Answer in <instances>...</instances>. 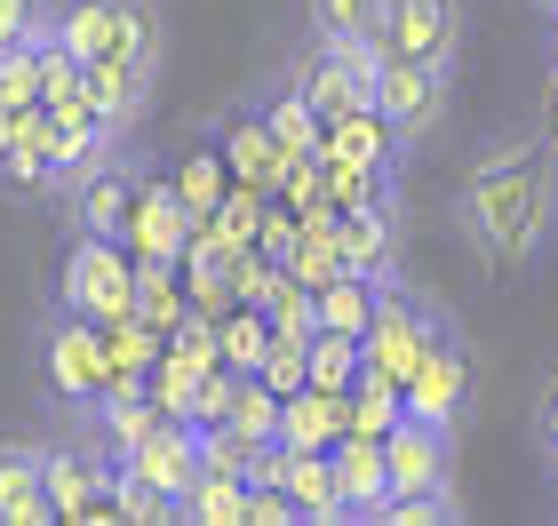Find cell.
<instances>
[{
  "label": "cell",
  "mask_w": 558,
  "mask_h": 526,
  "mask_svg": "<svg viewBox=\"0 0 558 526\" xmlns=\"http://www.w3.org/2000/svg\"><path fill=\"white\" fill-rule=\"evenodd\" d=\"M454 240L487 271H535L558 240V152L535 129H502L454 175Z\"/></svg>",
  "instance_id": "1"
},
{
  "label": "cell",
  "mask_w": 558,
  "mask_h": 526,
  "mask_svg": "<svg viewBox=\"0 0 558 526\" xmlns=\"http://www.w3.org/2000/svg\"><path fill=\"white\" fill-rule=\"evenodd\" d=\"M471 399H478L471 343H463V328H454V311H447V304H430V335H423V351H415L408 383H399V407L423 415V423H447V431H463Z\"/></svg>",
  "instance_id": "2"
},
{
  "label": "cell",
  "mask_w": 558,
  "mask_h": 526,
  "mask_svg": "<svg viewBox=\"0 0 558 526\" xmlns=\"http://www.w3.org/2000/svg\"><path fill=\"white\" fill-rule=\"evenodd\" d=\"M57 304L81 311V319H96V328H120V319H136V271H129V256H120V240H105V232H72Z\"/></svg>",
  "instance_id": "3"
},
{
  "label": "cell",
  "mask_w": 558,
  "mask_h": 526,
  "mask_svg": "<svg viewBox=\"0 0 558 526\" xmlns=\"http://www.w3.org/2000/svg\"><path fill=\"white\" fill-rule=\"evenodd\" d=\"M447 88H454V72H430L415 57H391L384 48V64H375V120L391 129L399 152H415V144L439 136V120H447Z\"/></svg>",
  "instance_id": "4"
},
{
  "label": "cell",
  "mask_w": 558,
  "mask_h": 526,
  "mask_svg": "<svg viewBox=\"0 0 558 526\" xmlns=\"http://www.w3.org/2000/svg\"><path fill=\"white\" fill-rule=\"evenodd\" d=\"M375 40H384L391 57H415L430 72H454V64H463V0H384Z\"/></svg>",
  "instance_id": "5"
},
{
  "label": "cell",
  "mask_w": 558,
  "mask_h": 526,
  "mask_svg": "<svg viewBox=\"0 0 558 526\" xmlns=\"http://www.w3.org/2000/svg\"><path fill=\"white\" fill-rule=\"evenodd\" d=\"M423 335H430V295L399 288V271H391V280H375V311H367L360 359H367V367H384L391 383H408V367H415Z\"/></svg>",
  "instance_id": "6"
},
{
  "label": "cell",
  "mask_w": 558,
  "mask_h": 526,
  "mask_svg": "<svg viewBox=\"0 0 558 526\" xmlns=\"http://www.w3.org/2000/svg\"><path fill=\"white\" fill-rule=\"evenodd\" d=\"M129 199H136V160H120V152H105L96 168H81V175L57 184L64 223L72 232H105V240L129 232Z\"/></svg>",
  "instance_id": "7"
},
{
  "label": "cell",
  "mask_w": 558,
  "mask_h": 526,
  "mask_svg": "<svg viewBox=\"0 0 558 526\" xmlns=\"http://www.w3.org/2000/svg\"><path fill=\"white\" fill-rule=\"evenodd\" d=\"M192 470H199V423H184V415H160L129 455H120V479L144 487V494H168V503H184Z\"/></svg>",
  "instance_id": "8"
},
{
  "label": "cell",
  "mask_w": 558,
  "mask_h": 526,
  "mask_svg": "<svg viewBox=\"0 0 558 526\" xmlns=\"http://www.w3.org/2000/svg\"><path fill=\"white\" fill-rule=\"evenodd\" d=\"M48 375H57V399L64 407H96L112 391V351H105V328L81 311H64L48 328Z\"/></svg>",
  "instance_id": "9"
},
{
  "label": "cell",
  "mask_w": 558,
  "mask_h": 526,
  "mask_svg": "<svg viewBox=\"0 0 558 526\" xmlns=\"http://www.w3.org/2000/svg\"><path fill=\"white\" fill-rule=\"evenodd\" d=\"M384 463H391V494H408V487H447V479H454V431L399 407V423L384 431Z\"/></svg>",
  "instance_id": "10"
},
{
  "label": "cell",
  "mask_w": 558,
  "mask_h": 526,
  "mask_svg": "<svg viewBox=\"0 0 558 526\" xmlns=\"http://www.w3.org/2000/svg\"><path fill=\"white\" fill-rule=\"evenodd\" d=\"M0 526H57L40 439H0Z\"/></svg>",
  "instance_id": "11"
},
{
  "label": "cell",
  "mask_w": 558,
  "mask_h": 526,
  "mask_svg": "<svg viewBox=\"0 0 558 526\" xmlns=\"http://www.w3.org/2000/svg\"><path fill=\"white\" fill-rule=\"evenodd\" d=\"M327 463H336V494H343V518H375L391 503V463H384V439H360L343 431L327 447Z\"/></svg>",
  "instance_id": "12"
},
{
  "label": "cell",
  "mask_w": 558,
  "mask_h": 526,
  "mask_svg": "<svg viewBox=\"0 0 558 526\" xmlns=\"http://www.w3.org/2000/svg\"><path fill=\"white\" fill-rule=\"evenodd\" d=\"M343 439V391L303 383L279 399V447H336Z\"/></svg>",
  "instance_id": "13"
},
{
  "label": "cell",
  "mask_w": 558,
  "mask_h": 526,
  "mask_svg": "<svg viewBox=\"0 0 558 526\" xmlns=\"http://www.w3.org/2000/svg\"><path fill=\"white\" fill-rule=\"evenodd\" d=\"M175 518H192V526H247V479H240V470L199 463L192 487H184V503H175Z\"/></svg>",
  "instance_id": "14"
},
{
  "label": "cell",
  "mask_w": 558,
  "mask_h": 526,
  "mask_svg": "<svg viewBox=\"0 0 558 526\" xmlns=\"http://www.w3.org/2000/svg\"><path fill=\"white\" fill-rule=\"evenodd\" d=\"M367 311H375L367 271H336L327 288H312V328H327V335H367Z\"/></svg>",
  "instance_id": "15"
},
{
  "label": "cell",
  "mask_w": 558,
  "mask_h": 526,
  "mask_svg": "<svg viewBox=\"0 0 558 526\" xmlns=\"http://www.w3.org/2000/svg\"><path fill=\"white\" fill-rule=\"evenodd\" d=\"M184 199H175V192H144V208H136V199H129V232L144 240V256L151 264H168L175 256V247H184Z\"/></svg>",
  "instance_id": "16"
},
{
  "label": "cell",
  "mask_w": 558,
  "mask_h": 526,
  "mask_svg": "<svg viewBox=\"0 0 558 526\" xmlns=\"http://www.w3.org/2000/svg\"><path fill=\"white\" fill-rule=\"evenodd\" d=\"M223 160H232V168L247 175V184H279V175H288V152L271 144V129H264L256 112L232 120V136H223Z\"/></svg>",
  "instance_id": "17"
},
{
  "label": "cell",
  "mask_w": 558,
  "mask_h": 526,
  "mask_svg": "<svg viewBox=\"0 0 558 526\" xmlns=\"http://www.w3.org/2000/svg\"><path fill=\"white\" fill-rule=\"evenodd\" d=\"M375 518L384 526H454L463 518V494H454V479L447 487H408V494H391Z\"/></svg>",
  "instance_id": "18"
},
{
  "label": "cell",
  "mask_w": 558,
  "mask_h": 526,
  "mask_svg": "<svg viewBox=\"0 0 558 526\" xmlns=\"http://www.w3.org/2000/svg\"><path fill=\"white\" fill-rule=\"evenodd\" d=\"M303 16H312V40H375L384 0H303Z\"/></svg>",
  "instance_id": "19"
},
{
  "label": "cell",
  "mask_w": 558,
  "mask_h": 526,
  "mask_svg": "<svg viewBox=\"0 0 558 526\" xmlns=\"http://www.w3.org/2000/svg\"><path fill=\"white\" fill-rule=\"evenodd\" d=\"M303 367H312L319 391H351V375H360V335H327V328H312V343H303Z\"/></svg>",
  "instance_id": "20"
},
{
  "label": "cell",
  "mask_w": 558,
  "mask_h": 526,
  "mask_svg": "<svg viewBox=\"0 0 558 526\" xmlns=\"http://www.w3.org/2000/svg\"><path fill=\"white\" fill-rule=\"evenodd\" d=\"M264 343H271V319H264V304H247L240 319H223V328H216V359H223V367H240V375H256Z\"/></svg>",
  "instance_id": "21"
},
{
  "label": "cell",
  "mask_w": 558,
  "mask_h": 526,
  "mask_svg": "<svg viewBox=\"0 0 558 526\" xmlns=\"http://www.w3.org/2000/svg\"><path fill=\"white\" fill-rule=\"evenodd\" d=\"M271 144H279L288 160H303V152L319 144V112L303 105L295 88H279V96H271Z\"/></svg>",
  "instance_id": "22"
},
{
  "label": "cell",
  "mask_w": 558,
  "mask_h": 526,
  "mask_svg": "<svg viewBox=\"0 0 558 526\" xmlns=\"http://www.w3.org/2000/svg\"><path fill=\"white\" fill-rule=\"evenodd\" d=\"M223 423H232V431H240L247 447L279 439V391H264L256 375H247V383H240V399H232V415H223Z\"/></svg>",
  "instance_id": "23"
},
{
  "label": "cell",
  "mask_w": 558,
  "mask_h": 526,
  "mask_svg": "<svg viewBox=\"0 0 558 526\" xmlns=\"http://www.w3.org/2000/svg\"><path fill=\"white\" fill-rule=\"evenodd\" d=\"M526 431H535V455H543V470L558 463V367L535 383V407H526Z\"/></svg>",
  "instance_id": "24"
},
{
  "label": "cell",
  "mask_w": 558,
  "mask_h": 526,
  "mask_svg": "<svg viewBox=\"0 0 558 526\" xmlns=\"http://www.w3.org/2000/svg\"><path fill=\"white\" fill-rule=\"evenodd\" d=\"M175 199H184V216H192V223L216 208V152H192V168H184V184H175Z\"/></svg>",
  "instance_id": "25"
},
{
  "label": "cell",
  "mask_w": 558,
  "mask_h": 526,
  "mask_svg": "<svg viewBox=\"0 0 558 526\" xmlns=\"http://www.w3.org/2000/svg\"><path fill=\"white\" fill-rule=\"evenodd\" d=\"M535 136L558 152V57H550V72H543V105H535Z\"/></svg>",
  "instance_id": "26"
},
{
  "label": "cell",
  "mask_w": 558,
  "mask_h": 526,
  "mask_svg": "<svg viewBox=\"0 0 558 526\" xmlns=\"http://www.w3.org/2000/svg\"><path fill=\"white\" fill-rule=\"evenodd\" d=\"M535 9H543V16H558V0H535Z\"/></svg>",
  "instance_id": "27"
},
{
  "label": "cell",
  "mask_w": 558,
  "mask_h": 526,
  "mask_svg": "<svg viewBox=\"0 0 558 526\" xmlns=\"http://www.w3.org/2000/svg\"><path fill=\"white\" fill-rule=\"evenodd\" d=\"M550 57H558V16H550Z\"/></svg>",
  "instance_id": "28"
},
{
  "label": "cell",
  "mask_w": 558,
  "mask_h": 526,
  "mask_svg": "<svg viewBox=\"0 0 558 526\" xmlns=\"http://www.w3.org/2000/svg\"><path fill=\"white\" fill-rule=\"evenodd\" d=\"M550 479H558V463H550Z\"/></svg>",
  "instance_id": "29"
}]
</instances>
